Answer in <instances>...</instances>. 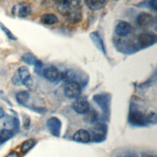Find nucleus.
<instances>
[{
	"instance_id": "15",
	"label": "nucleus",
	"mask_w": 157,
	"mask_h": 157,
	"mask_svg": "<svg viewBox=\"0 0 157 157\" xmlns=\"http://www.w3.org/2000/svg\"><path fill=\"white\" fill-rule=\"evenodd\" d=\"M90 37L91 39V40L94 44L95 46L100 50L101 51L104 55L106 54V50L104 44V42L102 40V37L99 35V34L97 32H93L90 34Z\"/></svg>"
},
{
	"instance_id": "26",
	"label": "nucleus",
	"mask_w": 157,
	"mask_h": 157,
	"mask_svg": "<svg viewBox=\"0 0 157 157\" xmlns=\"http://www.w3.org/2000/svg\"><path fill=\"white\" fill-rule=\"evenodd\" d=\"M5 157H20L18 153L16 151H12L8 153Z\"/></svg>"
},
{
	"instance_id": "14",
	"label": "nucleus",
	"mask_w": 157,
	"mask_h": 157,
	"mask_svg": "<svg viewBox=\"0 0 157 157\" xmlns=\"http://www.w3.org/2000/svg\"><path fill=\"white\" fill-rule=\"evenodd\" d=\"M90 136V134L88 131L80 129L75 132L72 136V139L74 141L77 142L87 144L91 141Z\"/></svg>"
},
{
	"instance_id": "7",
	"label": "nucleus",
	"mask_w": 157,
	"mask_h": 157,
	"mask_svg": "<svg viewBox=\"0 0 157 157\" xmlns=\"http://www.w3.org/2000/svg\"><path fill=\"white\" fill-rule=\"evenodd\" d=\"M107 128L103 124L98 123L91 129V140L94 142H100L103 141L106 136Z\"/></svg>"
},
{
	"instance_id": "24",
	"label": "nucleus",
	"mask_w": 157,
	"mask_h": 157,
	"mask_svg": "<svg viewBox=\"0 0 157 157\" xmlns=\"http://www.w3.org/2000/svg\"><path fill=\"white\" fill-rule=\"evenodd\" d=\"M23 128L25 129H28L30 125V119L27 115H25L23 118Z\"/></svg>"
},
{
	"instance_id": "30",
	"label": "nucleus",
	"mask_w": 157,
	"mask_h": 157,
	"mask_svg": "<svg viewBox=\"0 0 157 157\" xmlns=\"http://www.w3.org/2000/svg\"><path fill=\"white\" fill-rule=\"evenodd\" d=\"M118 157H137L133 155H125V156H118Z\"/></svg>"
},
{
	"instance_id": "6",
	"label": "nucleus",
	"mask_w": 157,
	"mask_h": 157,
	"mask_svg": "<svg viewBox=\"0 0 157 157\" xmlns=\"http://www.w3.org/2000/svg\"><path fill=\"white\" fill-rule=\"evenodd\" d=\"M31 7L26 2H20L13 6L12 13L16 17L25 18L29 16L31 13Z\"/></svg>"
},
{
	"instance_id": "29",
	"label": "nucleus",
	"mask_w": 157,
	"mask_h": 157,
	"mask_svg": "<svg viewBox=\"0 0 157 157\" xmlns=\"http://www.w3.org/2000/svg\"><path fill=\"white\" fill-rule=\"evenodd\" d=\"M67 1H69V0H56L57 4H61V3H63V2H66Z\"/></svg>"
},
{
	"instance_id": "5",
	"label": "nucleus",
	"mask_w": 157,
	"mask_h": 157,
	"mask_svg": "<svg viewBox=\"0 0 157 157\" xmlns=\"http://www.w3.org/2000/svg\"><path fill=\"white\" fill-rule=\"evenodd\" d=\"M64 92L66 97L69 99H77L81 94V87L80 84L74 81H69L66 83Z\"/></svg>"
},
{
	"instance_id": "17",
	"label": "nucleus",
	"mask_w": 157,
	"mask_h": 157,
	"mask_svg": "<svg viewBox=\"0 0 157 157\" xmlns=\"http://www.w3.org/2000/svg\"><path fill=\"white\" fill-rule=\"evenodd\" d=\"M40 22L45 25H53L58 22V18L53 13H46L41 16Z\"/></svg>"
},
{
	"instance_id": "8",
	"label": "nucleus",
	"mask_w": 157,
	"mask_h": 157,
	"mask_svg": "<svg viewBox=\"0 0 157 157\" xmlns=\"http://www.w3.org/2000/svg\"><path fill=\"white\" fill-rule=\"evenodd\" d=\"M44 77L52 83H56L61 80V72L53 66L45 67L42 70Z\"/></svg>"
},
{
	"instance_id": "19",
	"label": "nucleus",
	"mask_w": 157,
	"mask_h": 157,
	"mask_svg": "<svg viewBox=\"0 0 157 157\" xmlns=\"http://www.w3.org/2000/svg\"><path fill=\"white\" fill-rule=\"evenodd\" d=\"M14 135V131L4 128L0 130V145L10 139Z\"/></svg>"
},
{
	"instance_id": "4",
	"label": "nucleus",
	"mask_w": 157,
	"mask_h": 157,
	"mask_svg": "<svg viewBox=\"0 0 157 157\" xmlns=\"http://www.w3.org/2000/svg\"><path fill=\"white\" fill-rule=\"evenodd\" d=\"M93 101L101 109L104 116L107 118L110 115L111 96L109 93H99L93 96Z\"/></svg>"
},
{
	"instance_id": "1",
	"label": "nucleus",
	"mask_w": 157,
	"mask_h": 157,
	"mask_svg": "<svg viewBox=\"0 0 157 157\" xmlns=\"http://www.w3.org/2000/svg\"><path fill=\"white\" fill-rule=\"evenodd\" d=\"M128 121L133 126H147L156 124V115L155 112L145 113L139 109V105L133 99L131 103L128 115Z\"/></svg>"
},
{
	"instance_id": "10",
	"label": "nucleus",
	"mask_w": 157,
	"mask_h": 157,
	"mask_svg": "<svg viewBox=\"0 0 157 157\" xmlns=\"http://www.w3.org/2000/svg\"><path fill=\"white\" fill-rule=\"evenodd\" d=\"M90 108L89 102L85 98H78L72 104L73 110L77 113L84 115Z\"/></svg>"
},
{
	"instance_id": "23",
	"label": "nucleus",
	"mask_w": 157,
	"mask_h": 157,
	"mask_svg": "<svg viewBox=\"0 0 157 157\" xmlns=\"http://www.w3.org/2000/svg\"><path fill=\"white\" fill-rule=\"evenodd\" d=\"M0 27H1V28L2 29V30L5 33V34H6V36H7V37H8L9 39H10V40H17L16 37H15V36L11 33V31H10L8 28H7L5 26H4L2 24L0 23Z\"/></svg>"
},
{
	"instance_id": "13",
	"label": "nucleus",
	"mask_w": 157,
	"mask_h": 157,
	"mask_svg": "<svg viewBox=\"0 0 157 157\" xmlns=\"http://www.w3.org/2000/svg\"><path fill=\"white\" fill-rule=\"evenodd\" d=\"M132 30L130 23L124 21H119L115 26V33L120 37H125L128 36Z\"/></svg>"
},
{
	"instance_id": "2",
	"label": "nucleus",
	"mask_w": 157,
	"mask_h": 157,
	"mask_svg": "<svg viewBox=\"0 0 157 157\" xmlns=\"http://www.w3.org/2000/svg\"><path fill=\"white\" fill-rule=\"evenodd\" d=\"M59 13L71 23L79 22L82 18V6L78 0H69L58 4Z\"/></svg>"
},
{
	"instance_id": "28",
	"label": "nucleus",
	"mask_w": 157,
	"mask_h": 157,
	"mask_svg": "<svg viewBox=\"0 0 157 157\" xmlns=\"http://www.w3.org/2000/svg\"><path fill=\"white\" fill-rule=\"evenodd\" d=\"M5 115V112L4 109L0 106V119L2 118Z\"/></svg>"
},
{
	"instance_id": "12",
	"label": "nucleus",
	"mask_w": 157,
	"mask_h": 157,
	"mask_svg": "<svg viewBox=\"0 0 157 157\" xmlns=\"http://www.w3.org/2000/svg\"><path fill=\"white\" fill-rule=\"evenodd\" d=\"M156 42V36L152 33L141 34L138 37V43L142 48L148 47L153 45Z\"/></svg>"
},
{
	"instance_id": "3",
	"label": "nucleus",
	"mask_w": 157,
	"mask_h": 157,
	"mask_svg": "<svg viewBox=\"0 0 157 157\" xmlns=\"http://www.w3.org/2000/svg\"><path fill=\"white\" fill-rule=\"evenodd\" d=\"M12 83L15 86L24 85L29 87L32 83L31 76L26 66L19 67L12 77Z\"/></svg>"
},
{
	"instance_id": "16",
	"label": "nucleus",
	"mask_w": 157,
	"mask_h": 157,
	"mask_svg": "<svg viewBox=\"0 0 157 157\" xmlns=\"http://www.w3.org/2000/svg\"><path fill=\"white\" fill-rule=\"evenodd\" d=\"M109 0H85L87 6L93 10H99L104 8Z\"/></svg>"
},
{
	"instance_id": "25",
	"label": "nucleus",
	"mask_w": 157,
	"mask_h": 157,
	"mask_svg": "<svg viewBox=\"0 0 157 157\" xmlns=\"http://www.w3.org/2000/svg\"><path fill=\"white\" fill-rule=\"evenodd\" d=\"M148 6L154 10H156L157 9V0H149Z\"/></svg>"
},
{
	"instance_id": "27",
	"label": "nucleus",
	"mask_w": 157,
	"mask_h": 157,
	"mask_svg": "<svg viewBox=\"0 0 157 157\" xmlns=\"http://www.w3.org/2000/svg\"><path fill=\"white\" fill-rule=\"evenodd\" d=\"M0 98H1V99L4 100V101H6L7 102H8V104H10V102L9 101L8 99L6 97L5 94H4V93H3L2 91H0Z\"/></svg>"
},
{
	"instance_id": "21",
	"label": "nucleus",
	"mask_w": 157,
	"mask_h": 157,
	"mask_svg": "<svg viewBox=\"0 0 157 157\" xmlns=\"http://www.w3.org/2000/svg\"><path fill=\"white\" fill-rule=\"evenodd\" d=\"M29 98V94L26 91H21L18 92L15 95V99L17 102L22 105H25L28 101Z\"/></svg>"
},
{
	"instance_id": "20",
	"label": "nucleus",
	"mask_w": 157,
	"mask_h": 157,
	"mask_svg": "<svg viewBox=\"0 0 157 157\" xmlns=\"http://www.w3.org/2000/svg\"><path fill=\"white\" fill-rule=\"evenodd\" d=\"M37 144V140L35 139H29L24 141L20 147V151L22 153L26 154L31 150Z\"/></svg>"
},
{
	"instance_id": "9",
	"label": "nucleus",
	"mask_w": 157,
	"mask_h": 157,
	"mask_svg": "<svg viewBox=\"0 0 157 157\" xmlns=\"http://www.w3.org/2000/svg\"><path fill=\"white\" fill-rule=\"evenodd\" d=\"M46 126L50 132L55 137H59L62 123L61 120L56 117L50 118L46 122Z\"/></svg>"
},
{
	"instance_id": "11",
	"label": "nucleus",
	"mask_w": 157,
	"mask_h": 157,
	"mask_svg": "<svg viewBox=\"0 0 157 157\" xmlns=\"http://www.w3.org/2000/svg\"><path fill=\"white\" fill-rule=\"evenodd\" d=\"M155 19L151 14L142 12L139 14L136 18L137 25L141 28H149L155 23Z\"/></svg>"
},
{
	"instance_id": "22",
	"label": "nucleus",
	"mask_w": 157,
	"mask_h": 157,
	"mask_svg": "<svg viewBox=\"0 0 157 157\" xmlns=\"http://www.w3.org/2000/svg\"><path fill=\"white\" fill-rule=\"evenodd\" d=\"M21 60L29 65H34L37 61V58L31 53H26L21 56Z\"/></svg>"
},
{
	"instance_id": "18",
	"label": "nucleus",
	"mask_w": 157,
	"mask_h": 157,
	"mask_svg": "<svg viewBox=\"0 0 157 157\" xmlns=\"http://www.w3.org/2000/svg\"><path fill=\"white\" fill-rule=\"evenodd\" d=\"M84 115V120L87 123H95L97 122L99 118V115L98 112L94 109H91L90 108L88 111Z\"/></svg>"
}]
</instances>
